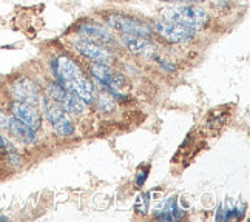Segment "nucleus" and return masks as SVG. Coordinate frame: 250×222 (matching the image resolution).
<instances>
[{
    "mask_svg": "<svg viewBox=\"0 0 250 222\" xmlns=\"http://www.w3.org/2000/svg\"><path fill=\"white\" fill-rule=\"evenodd\" d=\"M56 74L59 83L65 90L74 93L83 103H93L96 99V90L91 81L85 76L81 66L71 57L62 56L56 62Z\"/></svg>",
    "mask_w": 250,
    "mask_h": 222,
    "instance_id": "obj_1",
    "label": "nucleus"
},
{
    "mask_svg": "<svg viewBox=\"0 0 250 222\" xmlns=\"http://www.w3.org/2000/svg\"><path fill=\"white\" fill-rule=\"evenodd\" d=\"M162 16H164L166 20L181 23L187 28H191V30H195V31L207 26V23H208V14L206 9L193 6L190 3L168 6L167 9H164Z\"/></svg>",
    "mask_w": 250,
    "mask_h": 222,
    "instance_id": "obj_2",
    "label": "nucleus"
},
{
    "mask_svg": "<svg viewBox=\"0 0 250 222\" xmlns=\"http://www.w3.org/2000/svg\"><path fill=\"white\" fill-rule=\"evenodd\" d=\"M42 105H43L46 119L53 123V127L57 130V133L63 134V136H70V134L74 133V125L70 119L68 113H66L59 103L53 101L51 98H43Z\"/></svg>",
    "mask_w": 250,
    "mask_h": 222,
    "instance_id": "obj_3",
    "label": "nucleus"
},
{
    "mask_svg": "<svg viewBox=\"0 0 250 222\" xmlns=\"http://www.w3.org/2000/svg\"><path fill=\"white\" fill-rule=\"evenodd\" d=\"M107 23L110 28L116 31H121L122 34H128V36H141V37H150L153 30L136 19H133L130 16H124V14H118L113 13L107 17Z\"/></svg>",
    "mask_w": 250,
    "mask_h": 222,
    "instance_id": "obj_4",
    "label": "nucleus"
},
{
    "mask_svg": "<svg viewBox=\"0 0 250 222\" xmlns=\"http://www.w3.org/2000/svg\"><path fill=\"white\" fill-rule=\"evenodd\" d=\"M155 31L164 39V40L170 42V43H186L193 40L196 31L191 30V28H187L181 23L171 22V20H161L156 22L155 25Z\"/></svg>",
    "mask_w": 250,
    "mask_h": 222,
    "instance_id": "obj_5",
    "label": "nucleus"
},
{
    "mask_svg": "<svg viewBox=\"0 0 250 222\" xmlns=\"http://www.w3.org/2000/svg\"><path fill=\"white\" fill-rule=\"evenodd\" d=\"M48 94L53 101H56L61 107L70 114H81L83 111V102L74 93L65 90L61 83L51 82L48 86Z\"/></svg>",
    "mask_w": 250,
    "mask_h": 222,
    "instance_id": "obj_6",
    "label": "nucleus"
},
{
    "mask_svg": "<svg viewBox=\"0 0 250 222\" xmlns=\"http://www.w3.org/2000/svg\"><path fill=\"white\" fill-rule=\"evenodd\" d=\"M79 34L82 36L83 40L96 42L105 46L116 43V37L110 31V28L99 23H82L79 26Z\"/></svg>",
    "mask_w": 250,
    "mask_h": 222,
    "instance_id": "obj_7",
    "label": "nucleus"
},
{
    "mask_svg": "<svg viewBox=\"0 0 250 222\" xmlns=\"http://www.w3.org/2000/svg\"><path fill=\"white\" fill-rule=\"evenodd\" d=\"M11 113L16 119L25 122L26 125H30L33 130H39L42 125V116L37 111V108L33 103L22 102V101H14L11 103Z\"/></svg>",
    "mask_w": 250,
    "mask_h": 222,
    "instance_id": "obj_8",
    "label": "nucleus"
},
{
    "mask_svg": "<svg viewBox=\"0 0 250 222\" xmlns=\"http://www.w3.org/2000/svg\"><path fill=\"white\" fill-rule=\"evenodd\" d=\"M122 43L133 54L144 56V57H147V59H156V57H158L156 45L151 43L147 37L122 34Z\"/></svg>",
    "mask_w": 250,
    "mask_h": 222,
    "instance_id": "obj_9",
    "label": "nucleus"
},
{
    "mask_svg": "<svg viewBox=\"0 0 250 222\" xmlns=\"http://www.w3.org/2000/svg\"><path fill=\"white\" fill-rule=\"evenodd\" d=\"M74 46L81 54H83L85 57H88V59H91L94 62L108 63L113 61V57H114L111 50H108V46L96 43V42H90V40H83V39L76 42Z\"/></svg>",
    "mask_w": 250,
    "mask_h": 222,
    "instance_id": "obj_10",
    "label": "nucleus"
},
{
    "mask_svg": "<svg viewBox=\"0 0 250 222\" xmlns=\"http://www.w3.org/2000/svg\"><path fill=\"white\" fill-rule=\"evenodd\" d=\"M11 91L16 101H22V102H28V103H37V101L41 99V94H39V88L37 85L26 79V77H21L17 79L13 86H11Z\"/></svg>",
    "mask_w": 250,
    "mask_h": 222,
    "instance_id": "obj_11",
    "label": "nucleus"
},
{
    "mask_svg": "<svg viewBox=\"0 0 250 222\" xmlns=\"http://www.w3.org/2000/svg\"><path fill=\"white\" fill-rule=\"evenodd\" d=\"M91 73L93 76L98 79L99 82L102 83H107L110 86H113V88H122V86L125 85V79L122 74H118L114 73L110 66L107 63H101V62H96L91 65Z\"/></svg>",
    "mask_w": 250,
    "mask_h": 222,
    "instance_id": "obj_12",
    "label": "nucleus"
},
{
    "mask_svg": "<svg viewBox=\"0 0 250 222\" xmlns=\"http://www.w3.org/2000/svg\"><path fill=\"white\" fill-rule=\"evenodd\" d=\"M6 130H9V133H11L17 141H21L22 143H26V145L34 143L37 141L36 130H33L30 125H26L25 122L16 119L14 116L8 121V128Z\"/></svg>",
    "mask_w": 250,
    "mask_h": 222,
    "instance_id": "obj_13",
    "label": "nucleus"
},
{
    "mask_svg": "<svg viewBox=\"0 0 250 222\" xmlns=\"http://www.w3.org/2000/svg\"><path fill=\"white\" fill-rule=\"evenodd\" d=\"M98 107L101 111L104 113H110L114 110V107H116V103H114V96H111L110 93H102L99 96V99H98Z\"/></svg>",
    "mask_w": 250,
    "mask_h": 222,
    "instance_id": "obj_14",
    "label": "nucleus"
},
{
    "mask_svg": "<svg viewBox=\"0 0 250 222\" xmlns=\"http://www.w3.org/2000/svg\"><path fill=\"white\" fill-rule=\"evenodd\" d=\"M3 148L6 150V156H8V161L11 162L14 167L21 165V154H19V153L16 151V148L11 145V143L5 141V147H3Z\"/></svg>",
    "mask_w": 250,
    "mask_h": 222,
    "instance_id": "obj_15",
    "label": "nucleus"
},
{
    "mask_svg": "<svg viewBox=\"0 0 250 222\" xmlns=\"http://www.w3.org/2000/svg\"><path fill=\"white\" fill-rule=\"evenodd\" d=\"M147 208H148V193H144L138 198V202H136V210L139 213H147Z\"/></svg>",
    "mask_w": 250,
    "mask_h": 222,
    "instance_id": "obj_16",
    "label": "nucleus"
},
{
    "mask_svg": "<svg viewBox=\"0 0 250 222\" xmlns=\"http://www.w3.org/2000/svg\"><path fill=\"white\" fill-rule=\"evenodd\" d=\"M159 2H167V3H201L204 0H159Z\"/></svg>",
    "mask_w": 250,
    "mask_h": 222,
    "instance_id": "obj_17",
    "label": "nucleus"
},
{
    "mask_svg": "<svg viewBox=\"0 0 250 222\" xmlns=\"http://www.w3.org/2000/svg\"><path fill=\"white\" fill-rule=\"evenodd\" d=\"M8 116L5 114L3 110H0V130L2 128H8Z\"/></svg>",
    "mask_w": 250,
    "mask_h": 222,
    "instance_id": "obj_18",
    "label": "nucleus"
},
{
    "mask_svg": "<svg viewBox=\"0 0 250 222\" xmlns=\"http://www.w3.org/2000/svg\"><path fill=\"white\" fill-rule=\"evenodd\" d=\"M216 221H224V208L223 205H219L216 210Z\"/></svg>",
    "mask_w": 250,
    "mask_h": 222,
    "instance_id": "obj_19",
    "label": "nucleus"
},
{
    "mask_svg": "<svg viewBox=\"0 0 250 222\" xmlns=\"http://www.w3.org/2000/svg\"><path fill=\"white\" fill-rule=\"evenodd\" d=\"M215 3L219 8H229V0H215Z\"/></svg>",
    "mask_w": 250,
    "mask_h": 222,
    "instance_id": "obj_20",
    "label": "nucleus"
},
{
    "mask_svg": "<svg viewBox=\"0 0 250 222\" xmlns=\"http://www.w3.org/2000/svg\"><path fill=\"white\" fill-rule=\"evenodd\" d=\"M3 147H5V139L0 136V148H3Z\"/></svg>",
    "mask_w": 250,
    "mask_h": 222,
    "instance_id": "obj_21",
    "label": "nucleus"
},
{
    "mask_svg": "<svg viewBox=\"0 0 250 222\" xmlns=\"http://www.w3.org/2000/svg\"><path fill=\"white\" fill-rule=\"evenodd\" d=\"M6 219H8L6 216H0V221H6Z\"/></svg>",
    "mask_w": 250,
    "mask_h": 222,
    "instance_id": "obj_22",
    "label": "nucleus"
}]
</instances>
